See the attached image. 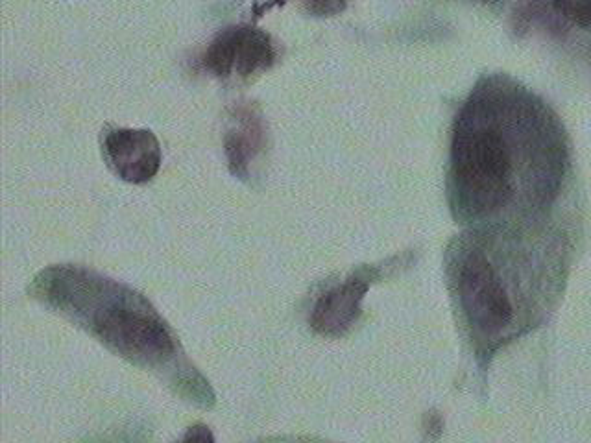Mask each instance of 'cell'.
Wrapping results in <instances>:
<instances>
[{
    "mask_svg": "<svg viewBox=\"0 0 591 443\" xmlns=\"http://www.w3.org/2000/svg\"><path fill=\"white\" fill-rule=\"evenodd\" d=\"M512 154L503 133L464 122L453 143V178L460 204L473 216L492 215L510 200Z\"/></svg>",
    "mask_w": 591,
    "mask_h": 443,
    "instance_id": "7a4b0ae2",
    "label": "cell"
},
{
    "mask_svg": "<svg viewBox=\"0 0 591 443\" xmlns=\"http://www.w3.org/2000/svg\"><path fill=\"white\" fill-rule=\"evenodd\" d=\"M102 156L115 176L133 185L154 180L163 161L156 135L135 128H108L102 137Z\"/></svg>",
    "mask_w": 591,
    "mask_h": 443,
    "instance_id": "5b68a950",
    "label": "cell"
},
{
    "mask_svg": "<svg viewBox=\"0 0 591 443\" xmlns=\"http://www.w3.org/2000/svg\"><path fill=\"white\" fill-rule=\"evenodd\" d=\"M276 61L272 37L263 30L241 24L230 26L213 37L200 63L220 80H248L257 72L268 71Z\"/></svg>",
    "mask_w": 591,
    "mask_h": 443,
    "instance_id": "277c9868",
    "label": "cell"
},
{
    "mask_svg": "<svg viewBox=\"0 0 591 443\" xmlns=\"http://www.w3.org/2000/svg\"><path fill=\"white\" fill-rule=\"evenodd\" d=\"M305 10L316 17H331L344 12L348 6V0H302Z\"/></svg>",
    "mask_w": 591,
    "mask_h": 443,
    "instance_id": "ba28073f",
    "label": "cell"
},
{
    "mask_svg": "<svg viewBox=\"0 0 591 443\" xmlns=\"http://www.w3.org/2000/svg\"><path fill=\"white\" fill-rule=\"evenodd\" d=\"M266 130L261 115L250 106H235L231 109L224 152L233 176L248 180L257 157L265 148Z\"/></svg>",
    "mask_w": 591,
    "mask_h": 443,
    "instance_id": "52a82bcc",
    "label": "cell"
},
{
    "mask_svg": "<svg viewBox=\"0 0 591 443\" xmlns=\"http://www.w3.org/2000/svg\"><path fill=\"white\" fill-rule=\"evenodd\" d=\"M573 4H575V0H553V8L556 12L566 15V17H569V13L573 10Z\"/></svg>",
    "mask_w": 591,
    "mask_h": 443,
    "instance_id": "30bf717a",
    "label": "cell"
},
{
    "mask_svg": "<svg viewBox=\"0 0 591 443\" xmlns=\"http://www.w3.org/2000/svg\"><path fill=\"white\" fill-rule=\"evenodd\" d=\"M455 288L471 333L479 340H499L514 324V301L488 255L471 246L455 259Z\"/></svg>",
    "mask_w": 591,
    "mask_h": 443,
    "instance_id": "3957f363",
    "label": "cell"
},
{
    "mask_svg": "<svg viewBox=\"0 0 591 443\" xmlns=\"http://www.w3.org/2000/svg\"><path fill=\"white\" fill-rule=\"evenodd\" d=\"M569 19L582 28H591V0H575Z\"/></svg>",
    "mask_w": 591,
    "mask_h": 443,
    "instance_id": "9c48e42d",
    "label": "cell"
},
{
    "mask_svg": "<svg viewBox=\"0 0 591 443\" xmlns=\"http://www.w3.org/2000/svg\"><path fill=\"white\" fill-rule=\"evenodd\" d=\"M28 292L117 357L161 375L185 401L215 405L213 388L185 357L174 329L137 290L84 266L58 264L39 272Z\"/></svg>",
    "mask_w": 591,
    "mask_h": 443,
    "instance_id": "6da1fadb",
    "label": "cell"
},
{
    "mask_svg": "<svg viewBox=\"0 0 591 443\" xmlns=\"http://www.w3.org/2000/svg\"><path fill=\"white\" fill-rule=\"evenodd\" d=\"M374 277L372 270L364 268L326 292L314 305L311 316L314 331L326 336L344 335L361 316V303Z\"/></svg>",
    "mask_w": 591,
    "mask_h": 443,
    "instance_id": "8992f818",
    "label": "cell"
}]
</instances>
